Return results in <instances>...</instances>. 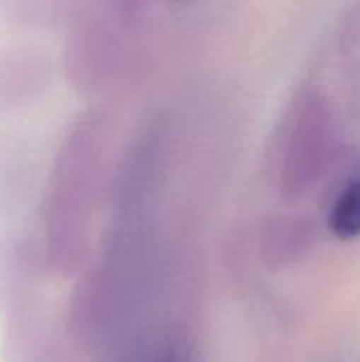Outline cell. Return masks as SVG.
Returning a JSON list of instances; mask_svg holds the SVG:
<instances>
[{"label":"cell","instance_id":"6da1fadb","mask_svg":"<svg viewBox=\"0 0 360 362\" xmlns=\"http://www.w3.org/2000/svg\"><path fill=\"white\" fill-rule=\"evenodd\" d=\"M329 227L339 240L360 238V176L352 178L335 197Z\"/></svg>","mask_w":360,"mask_h":362},{"label":"cell","instance_id":"7a4b0ae2","mask_svg":"<svg viewBox=\"0 0 360 362\" xmlns=\"http://www.w3.org/2000/svg\"><path fill=\"white\" fill-rule=\"evenodd\" d=\"M159 362H180V358H178L174 352H168V354H166V356H163Z\"/></svg>","mask_w":360,"mask_h":362}]
</instances>
